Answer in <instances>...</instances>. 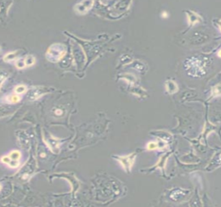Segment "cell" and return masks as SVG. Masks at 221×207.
Listing matches in <instances>:
<instances>
[{
    "label": "cell",
    "instance_id": "6da1fadb",
    "mask_svg": "<svg viewBox=\"0 0 221 207\" xmlns=\"http://www.w3.org/2000/svg\"><path fill=\"white\" fill-rule=\"evenodd\" d=\"M65 53L66 48L64 45L60 44H55L52 45L47 50L46 56L49 61L57 62L64 56Z\"/></svg>",
    "mask_w": 221,
    "mask_h": 207
},
{
    "label": "cell",
    "instance_id": "277c9868",
    "mask_svg": "<svg viewBox=\"0 0 221 207\" xmlns=\"http://www.w3.org/2000/svg\"><path fill=\"white\" fill-rule=\"evenodd\" d=\"M18 56V53L16 51L12 52V53H9L7 54L6 55L4 56V60L6 61H10L14 60V59L17 58V56Z\"/></svg>",
    "mask_w": 221,
    "mask_h": 207
},
{
    "label": "cell",
    "instance_id": "9c48e42d",
    "mask_svg": "<svg viewBox=\"0 0 221 207\" xmlns=\"http://www.w3.org/2000/svg\"><path fill=\"white\" fill-rule=\"evenodd\" d=\"M1 185H0V190H1Z\"/></svg>",
    "mask_w": 221,
    "mask_h": 207
},
{
    "label": "cell",
    "instance_id": "8992f818",
    "mask_svg": "<svg viewBox=\"0 0 221 207\" xmlns=\"http://www.w3.org/2000/svg\"><path fill=\"white\" fill-rule=\"evenodd\" d=\"M14 91L17 94H23L27 91V87L23 85H19L15 87Z\"/></svg>",
    "mask_w": 221,
    "mask_h": 207
},
{
    "label": "cell",
    "instance_id": "30bf717a",
    "mask_svg": "<svg viewBox=\"0 0 221 207\" xmlns=\"http://www.w3.org/2000/svg\"><path fill=\"white\" fill-rule=\"evenodd\" d=\"M0 51H1V47H0Z\"/></svg>",
    "mask_w": 221,
    "mask_h": 207
},
{
    "label": "cell",
    "instance_id": "7a4b0ae2",
    "mask_svg": "<svg viewBox=\"0 0 221 207\" xmlns=\"http://www.w3.org/2000/svg\"><path fill=\"white\" fill-rule=\"evenodd\" d=\"M21 158V153L17 150L10 152L8 156H3L1 158V162L7 164L12 168H18L20 166V159Z\"/></svg>",
    "mask_w": 221,
    "mask_h": 207
},
{
    "label": "cell",
    "instance_id": "52a82bcc",
    "mask_svg": "<svg viewBox=\"0 0 221 207\" xmlns=\"http://www.w3.org/2000/svg\"><path fill=\"white\" fill-rule=\"evenodd\" d=\"M16 66L18 69H23L25 68L23 59H19V60L16 61Z\"/></svg>",
    "mask_w": 221,
    "mask_h": 207
},
{
    "label": "cell",
    "instance_id": "5b68a950",
    "mask_svg": "<svg viewBox=\"0 0 221 207\" xmlns=\"http://www.w3.org/2000/svg\"><path fill=\"white\" fill-rule=\"evenodd\" d=\"M21 100V97L16 95H10L7 97V100L9 103H17Z\"/></svg>",
    "mask_w": 221,
    "mask_h": 207
},
{
    "label": "cell",
    "instance_id": "3957f363",
    "mask_svg": "<svg viewBox=\"0 0 221 207\" xmlns=\"http://www.w3.org/2000/svg\"><path fill=\"white\" fill-rule=\"evenodd\" d=\"M23 60H24V64H25V67L32 66L33 65H34L36 61L35 58H34L33 56H31V55H29L27 56H26V57L23 59Z\"/></svg>",
    "mask_w": 221,
    "mask_h": 207
},
{
    "label": "cell",
    "instance_id": "ba28073f",
    "mask_svg": "<svg viewBox=\"0 0 221 207\" xmlns=\"http://www.w3.org/2000/svg\"><path fill=\"white\" fill-rule=\"evenodd\" d=\"M62 113V110H60V109H58V110H57V111H55V114L58 115H61Z\"/></svg>",
    "mask_w": 221,
    "mask_h": 207
}]
</instances>
